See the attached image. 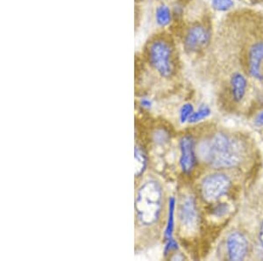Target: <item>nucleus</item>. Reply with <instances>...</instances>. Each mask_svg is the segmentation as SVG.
Returning <instances> with one entry per match:
<instances>
[{"label":"nucleus","mask_w":263,"mask_h":261,"mask_svg":"<svg viewBox=\"0 0 263 261\" xmlns=\"http://www.w3.org/2000/svg\"><path fill=\"white\" fill-rule=\"evenodd\" d=\"M172 13L170 8L166 4H160L156 9V20L160 27H167L171 22Z\"/></svg>","instance_id":"obj_12"},{"label":"nucleus","mask_w":263,"mask_h":261,"mask_svg":"<svg viewBox=\"0 0 263 261\" xmlns=\"http://www.w3.org/2000/svg\"><path fill=\"white\" fill-rule=\"evenodd\" d=\"M162 191L157 181H149L141 186L135 200V209L139 221L149 226L157 223L160 217Z\"/></svg>","instance_id":"obj_2"},{"label":"nucleus","mask_w":263,"mask_h":261,"mask_svg":"<svg viewBox=\"0 0 263 261\" xmlns=\"http://www.w3.org/2000/svg\"><path fill=\"white\" fill-rule=\"evenodd\" d=\"M194 113V108L193 106L190 103H186L183 105L181 110H180V120L181 123H184L190 119L191 115Z\"/></svg>","instance_id":"obj_15"},{"label":"nucleus","mask_w":263,"mask_h":261,"mask_svg":"<svg viewBox=\"0 0 263 261\" xmlns=\"http://www.w3.org/2000/svg\"><path fill=\"white\" fill-rule=\"evenodd\" d=\"M255 123H256L257 126H263V113H261L259 116L256 117Z\"/></svg>","instance_id":"obj_20"},{"label":"nucleus","mask_w":263,"mask_h":261,"mask_svg":"<svg viewBox=\"0 0 263 261\" xmlns=\"http://www.w3.org/2000/svg\"><path fill=\"white\" fill-rule=\"evenodd\" d=\"M134 160H135V163H134L135 176L141 177L145 172L146 169H147V165H148L147 155L141 146H135Z\"/></svg>","instance_id":"obj_11"},{"label":"nucleus","mask_w":263,"mask_h":261,"mask_svg":"<svg viewBox=\"0 0 263 261\" xmlns=\"http://www.w3.org/2000/svg\"><path fill=\"white\" fill-rule=\"evenodd\" d=\"M232 89L234 100L240 101L244 97L246 88H247V80L243 75L236 73L232 77Z\"/></svg>","instance_id":"obj_10"},{"label":"nucleus","mask_w":263,"mask_h":261,"mask_svg":"<svg viewBox=\"0 0 263 261\" xmlns=\"http://www.w3.org/2000/svg\"><path fill=\"white\" fill-rule=\"evenodd\" d=\"M152 101H151L150 100H149V99H147V98H143V99H141V105L142 108H150L151 107H152Z\"/></svg>","instance_id":"obj_19"},{"label":"nucleus","mask_w":263,"mask_h":261,"mask_svg":"<svg viewBox=\"0 0 263 261\" xmlns=\"http://www.w3.org/2000/svg\"><path fill=\"white\" fill-rule=\"evenodd\" d=\"M248 250V240L242 233L235 231L229 236L227 252L231 261H243L247 256Z\"/></svg>","instance_id":"obj_7"},{"label":"nucleus","mask_w":263,"mask_h":261,"mask_svg":"<svg viewBox=\"0 0 263 261\" xmlns=\"http://www.w3.org/2000/svg\"><path fill=\"white\" fill-rule=\"evenodd\" d=\"M181 158L180 165L183 173H190L196 165L194 141L191 136L186 135L181 139L180 142Z\"/></svg>","instance_id":"obj_8"},{"label":"nucleus","mask_w":263,"mask_h":261,"mask_svg":"<svg viewBox=\"0 0 263 261\" xmlns=\"http://www.w3.org/2000/svg\"><path fill=\"white\" fill-rule=\"evenodd\" d=\"M228 205L225 203L218 204L217 207H215L214 209V213L217 215V216H222V215H225L228 212Z\"/></svg>","instance_id":"obj_18"},{"label":"nucleus","mask_w":263,"mask_h":261,"mask_svg":"<svg viewBox=\"0 0 263 261\" xmlns=\"http://www.w3.org/2000/svg\"><path fill=\"white\" fill-rule=\"evenodd\" d=\"M181 226L187 233L194 232L199 225V212L195 200L191 196L183 199L179 209Z\"/></svg>","instance_id":"obj_5"},{"label":"nucleus","mask_w":263,"mask_h":261,"mask_svg":"<svg viewBox=\"0 0 263 261\" xmlns=\"http://www.w3.org/2000/svg\"><path fill=\"white\" fill-rule=\"evenodd\" d=\"M260 242L262 244V246H263V223H262V226H261V230H260L259 234Z\"/></svg>","instance_id":"obj_21"},{"label":"nucleus","mask_w":263,"mask_h":261,"mask_svg":"<svg viewBox=\"0 0 263 261\" xmlns=\"http://www.w3.org/2000/svg\"><path fill=\"white\" fill-rule=\"evenodd\" d=\"M175 200L174 197H170L168 200V214L167 226L164 232V238L166 240L173 238L174 231V215H175Z\"/></svg>","instance_id":"obj_13"},{"label":"nucleus","mask_w":263,"mask_h":261,"mask_svg":"<svg viewBox=\"0 0 263 261\" xmlns=\"http://www.w3.org/2000/svg\"><path fill=\"white\" fill-rule=\"evenodd\" d=\"M210 115V108H208L207 106H203V107L199 108V111L194 112L191 115L190 119H189V122L191 123H199L200 121L207 118Z\"/></svg>","instance_id":"obj_14"},{"label":"nucleus","mask_w":263,"mask_h":261,"mask_svg":"<svg viewBox=\"0 0 263 261\" xmlns=\"http://www.w3.org/2000/svg\"><path fill=\"white\" fill-rule=\"evenodd\" d=\"M177 249H178V245H177V243L175 242V239L173 238L168 239L167 243H166L165 249H164V254H165L164 255L167 256L169 253Z\"/></svg>","instance_id":"obj_17"},{"label":"nucleus","mask_w":263,"mask_h":261,"mask_svg":"<svg viewBox=\"0 0 263 261\" xmlns=\"http://www.w3.org/2000/svg\"><path fill=\"white\" fill-rule=\"evenodd\" d=\"M211 3L215 9L218 11H225L233 5L232 0H211Z\"/></svg>","instance_id":"obj_16"},{"label":"nucleus","mask_w":263,"mask_h":261,"mask_svg":"<svg viewBox=\"0 0 263 261\" xmlns=\"http://www.w3.org/2000/svg\"><path fill=\"white\" fill-rule=\"evenodd\" d=\"M144 53L150 66L160 77H169L174 71V48L170 41L162 36L149 40L144 47Z\"/></svg>","instance_id":"obj_3"},{"label":"nucleus","mask_w":263,"mask_h":261,"mask_svg":"<svg viewBox=\"0 0 263 261\" xmlns=\"http://www.w3.org/2000/svg\"><path fill=\"white\" fill-rule=\"evenodd\" d=\"M248 63L252 75L260 80H263V43H256L252 47Z\"/></svg>","instance_id":"obj_9"},{"label":"nucleus","mask_w":263,"mask_h":261,"mask_svg":"<svg viewBox=\"0 0 263 261\" xmlns=\"http://www.w3.org/2000/svg\"><path fill=\"white\" fill-rule=\"evenodd\" d=\"M209 41V34L202 25H193L188 28L183 39L184 49L189 52H198L203 50Z\"/></svg>","instance_id":"obj_6"},{"label":"nucleus","mask_w":263,"mask_h":261,"mask_svg":"<svg viewBox=\"0 0 263 261\" xmlns=\"http://www.w3.org/2000/svg\"><path fill=\"white\" fill-rule=\"evenodd\" d=\"M231 188V181L223 173H213L205 178L201 184L204 200L213 202L226 195Z\"/></svg>","instance_id":"obj_4"},{"label":"nucleus","mask_w":263,"mask_h":261,"mask_svg":"<svg viewBox=\"0 0 263 261\" xmlns=\"http://www.w3.org/2000/svg\"><path fill=\"white\" fill-rule=\"evenodd\" d=\"M201 158L215 168H231L240 164L242 148L236 140L222 133L214 134L199 147Z\"/></svg>","instance_id":"obj_1"}]
</instances>
